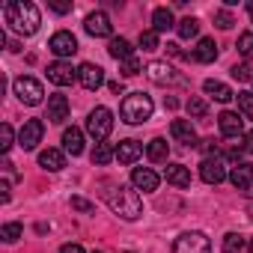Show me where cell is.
<instances>
[{"label": "cell", "instance_id": "18", "mask_svg": "<svg viewBox=\"0 0 253 253\" xmlns=\"http://www.w3.org/2000/svg\"><path fill=\"white\" fill-rule=\"evenodd\" d=\"M39 167L51 170V173H60L66 167V152H60V149H42L39 152Z\"/></svg>", "mask_w": 253, "mask_h": 253}, {"label": "cell", "instance_id": "25", "mask_svg": "<svg viewBox=\"0 0 253 253\" xmlns=\"http://www.w3.org/2000/svg\"><path fill=\"white\" fill-rule=\"evenodd\" d=\"M203 89H206V95H211L214 101H229V98H235V92H232L226 84H220V81H211V78L203 84Z\"/></svg>", "mask_w": 253, "mask_h": 253}, {"label": "cell", "instance_id": "16", "mask_svg": "<svg viewBox=\"0 0 253 253\" xmlns=\"http://www.w3.org/2000/svg\"><path fill=\"white\" fill-rule=\"evenodd\" d=\"M217 125H220L223 137H241V131H244V119L238 113H232V110H223L217 116Z\"/></svg>", "mask_w": 253, "mask_h": 253}, {"label": "cell", "instance_id": "14", "mask_svg": "<svg viewBox=\"0 0 253 253\" xmlns=\"http://www.w3.org/2000/svg\"><path fill=\"white\" fill-rule=\"evenodd\" d=\"M78 81H81V86L84 89H98L101 84H104V69L101 66H95V63H84L81 69H78Z\"/></svg>", "mask_w": 253, "mask_h": 253}, {"label": "cell", "instance_id": "4", "mask_svg": "<svg viewBox=\"0 0 253 253\" xmlns=\"http://www.w3.org/2000/svg\"><path fill=\"white\" fill-rule=\"evenodd\" d=\"M86 131H89V137H92L95 143H104L107 134L113 131V113H110L107 107H95V110H89Z\"/></svg>", "mask_w": 253, "mask_h": 253}, {"label": "cell", "instance_id": "15", "mask_svg": "<svg viewBox=\"0 0 253 253\" xmlns=\"http://www.w3.org/2000/svg\"><path fill=\"white\" fill-rule=\"evenodd\" d=\"M158 173L155 170H149V167H134L131 170V185L137 188V191H143V194H152V191H158Z\"/></svg>", "mask_w": 253, "mask_h": 253}, {"label": "cell", "instance_id": "26", "mask_svg": "<svg viewBox=\"0 0 253 253\" xmlns=\"http://www.w3.org/2000/svg\"><path fill=\"white\" fill-rule=\"evenodd\" d=\"M107 51H110V57H113V60H122V63L134 57V48H131V42H128V39H110Z\"/></svg>", "mask_w": 253, "mask_h": 253}, {"label": "cell", "instance_id": "5", "mask_svg": "<svg viewBox=\"0 0 253 253\" xmlns=\"http://www.w3.org/2000/svg\"><path fill=\"white\" fill-rule=\"evenodd\" d=\"M173 253H211V241L206 238V232L191 229L173 241Z\"/></svg>", "mask_w": 253, "mask_h": 253}, {"label": "cell", "instance_id": "28", "mask_svg": "<svg viewBox=\"0 0 253 253\" xmlns=\"http://www.w3.org/2000/svg\"><path fill=\"white\" fill-rule=\"evenodd\" d=\"M113 158H116V149H113L110 143H95V149H92V164L104 167V164H110Z\"/></svg>", "mask_w": 253, "mask_h": 253}, {"label": "cell", "instance_id": "32", "mask_svg": "<svg viewBox=\"0 0 253 253\" xmlns=\"http://www.w3.org/2000/svg\"><path fill=\"white\" fill-rule=\"evenodd\" d=\"M238 54H241V57H247V60L253 57V30H247V33H241V36H238Z\"/></svg>", "mask_w": 253, "mask_h": 253}, {"label": "cell", "instance_id": "13", "mask_svg": "<svg viewBox=\"0 0 253 253\" xmlns=\"http://www.w3.org/2000/svg\"><path fill=\"white\" fill-rule=\"evenodd\" d=\"M75 78H78V69H72V63H66V60H57L48 66V81L57 86H69Z\"/></svg>", "mask_w": 253, "mask_h": 253}, {"label": "cell", "instance_id": "11", "mask_svg": "<svg viewBox=\"0 0 253 253\" xmlns=\"http://www.w3.org/2000/svg\"><path fill=\"white\" fill-rule=\"evenodd\" d=\"M84 30H86L89 36H95V39H104V36L113 33V24H110V18H107L104 12H89L86 21H84Z\"/></svg>", "mask_w": 253, "mask_h": 253}, {"label": "cell", "instance_id": "1", "mask_svg": "<svg viewBox=\"0 0 253 253\" xmlns=\"http://www.w3.org/2000/svg\"><path fill=\"white\" fill-rule=\"evenodd\" d=\"M6 24L21 36H33L42 24V15L30 0H12V3H6Z\"/></svg>", "mask_w": 253, "mask_h": 253}, {"label": "cell", "instance_id": "31", "mask_svg": "<svg viewBox=\"0 0 253 253\" xmlns=\"http://www.w3.org/2000/svg\"><path fill=\"white\" fill-rule=\"evenodd\" d=\"M21 235H24V226L21 223H3V229H0V238H3L6 244H15Z\"/></svg>", "mask_w": 253, "mask_h": 253}, {"label": "cell", "instance_id": "20", "mask_svg": "<svg viewBox=\"0 0 253 253\" xmlns=\"http://www.w3.org/2000/svg\"><path fill=\"white\" fill-rule=\"evenodd\" d=\"M164 179H167L173 188H188V185H191V170H188L185 164H167Z\"/></svg>", "mask_w": 253, "mask_h": 253}, {"label": "cell", "instance_id": "51", "mask_svg": "<svg viewBox=\"0 0 253 253\" xmlns=\"http://www.w3.org/2000/svg\"><path fill=\"white\" fill-rule=\"evenodd\" d=\"M128 253H131V250H128Z\"/></svg>", "mask_w": 253, "mask_h": 253}, {"label": "cell", "instance_id": "7", "mask_svg": "<svg viewBox=\"0 0 253 253\" xmlns=\"http://www.w3.org/2000/svg\"><path fill=\"white\" fill-rule=\"evenodd\" d=\"M200 176H203V182H209V185H220L229 173H226V164H223V158L220 155H206L203 158V164H200Z\"/></svg>", "mask_w": 253, "mask_h": 253}, {"label": "cell", "instance_id": "12", "mask_svg": "<svg viewBox=\"0 0 253 253\" xmlns=\"http://www.w3.org/2000/svg\"><path fill=\"white\" fill-rule=\"evenodd\" d=\"M48 48L57 54V57H72L75 51H78V39L69 33V30H57L54 36H51V42H48Z\"/></svg>", "mask_w": 253, "mask_h": 253}, {"label": "cell", "instance_id": "22", "mask_svg": "<svg viewBox=\"0 0 253 253\" xmlns=\"http://www.w3.org/2000/svg\"><path fill=\"white\" fill-rule=\"evenodd\" d=\"M63 149H66L69 155H81V152H84V131L75 128V125H72V128H66V131H63Z\"/></svg>", "mask_w": 253, "mask_h": 253}, {"label": "cell", "instance_id": "46", "mask_svg": "<svg viewBox=\"0 0 253 253\" xmlns=\"http://www.w3.org/2000/svg\"><path fill=\"white\" fill-rule=\"evenodd\" d=\"M203 149H206V152H209V155H211V152H214V149H217V146H214V140H203Z\"/></svg>", "mask_w": 253, "mask_h": 253}, {"label": "cell", "instance_id": "8", "mask_svg": "<svg viewBox=\"0 0 253 253\" xmlns=\"http://www.w3.org/2000/svg\"><path fill=\"white\" fill-rule=\"evenodd\" d=\"M42 134H45V125L42 119H27L21 125V131H18V146L21 149H36L42 143Z\"/></svg>", "mask_w": 253, "mask_h": 253}, {"label": "cell", "instance_id": "17", "mask_svg": "<svg viewBox=\"0 0 253 253\" xmlns=\"http://www.w3.org/2000/svg\"><path fill=\"white\" fill-rule=\"evenodd\" d=\"M66 119H69V98L57 92V95L48 98V122H57V125H60V122H66Z\"/></svg>", "mask_w": 253, "mask_h": 253}, {"label": "cell", "instance_id": "42", "mask_svg": "<svg viewBox=\"0 0 253 253\" xmlns=\"http://www.w3.org/2000/svg\"><path fill=\"white\" fill-rule=\"evenodd\" d=\"M0 203H9V182H0Z\"/></svg>", "mask_w": 253, "mask_h": 253}, {"label": "cell", "instance_id": "39", "mask_svg": "<svg viewBox=\"0 0 253 253\" xmlns=\"http://www.w3.org/2000/svg\"><path fill=\"white\" fill-rule=\"evenodd\" d=\"M229 72H232L235 81H253V69H250L247 63H238V66H232Z\"/></svg>", "mask_w": 253, "mask_h": 253}, {"label": "cell", "instance_id": "41", "mask_svg": "<svg viewBox=\"0 0 253 253\" xmlns=\"http://www.w3.org/2000/svg\"><path fill=\"white\" fill-rule=\"evenodd\" d=\"M60 253H86V250H84L81 244H63V247H60Z\"/></svg>", "mask_w": 253, "mask_h": 253}, {"label": "cell", "instance_id": "9", "mask_svg": "<svg viewBox=\"0 0 253 253\" xmlns=\"http://www.w3.org/2000/svg\"><path fill=\"white\" fill-rule=\"evenodd\" d=\"M146 78L152 81V84H176V81H182L179 75H176V69L170 66V63H161V60H152L149 66H146Z\"/></svg>", "mask_w": 253, "mask_h": 253}, {"label": "cell", "instance_id": "36", "mask_svg": "<svg viewBox=\"0 0 253 253\" xmlns=\"http://www.w3.org/2000/svg\"><path fill=\"white\" fill-rule=\"evenodd\" d=\"M238 110L247 119H253V92H238Z\"/></svg>", "mask_w": 253, "mask_h": 253}, {"label": "cell", "instance_id": "30", "mask_svg": "<svg viewBox=\"0 0 253 253\" xmlns=\"http://www.w3.org/2000/svg\"><path fill=\"white\" fill-rule=\"evenodd\" d=\"M176 33H179L182 39H191V36H197V33H200V21L188 15V18H182V21L176 24Z\"/></svg>", "mask_w": 253, "mask_h": 253}, {"label": "cell", "instance_id": "40", "mask_svg": "<svg viewBox=\"0 0 253 253\" xmlns=\"http://www.w3.org/2000/svg\"><path fill=\"white\" fill-rule=\"evenodd\" d=\"M72 209H78V211H84V214H92V211H95V206H92L89 200H84V197H72Z\"/></svg>", "mask_w": 253, "mask_h": 253}, {"label": "cell", "instance_id": "37", "mask_svg": "<svg viewBox=\"0 0 253 253\" xmlns=\"http://www.w3.org/2000/svg\"><path fill=\"white\" fill-rule=\"evenodd\" d=\"M214 24H217L220 30H229V27L235 24V18H232L229 9H217V12H214Z\"/></svg>", "mask_w": 253, "mask_h": 253}, {"label": "cell", "instance_id": "29", "mask_svg": "<svg viewBox=\"0 0 253 253\" xmlns=\"http://www.w3.org/2000/svg\"><path fill=\"white\" fill-rule=\"evenodd\" d=\"M247 250V241H244V235H238V232H229L226 238H223V253H244Z\"/></svg>", "mask_w": 253, "mask_h": 253}, {"label": "cell", "instance_id": "47", "mask_svg": "<svg viewBox=\"0 0 253 253\" xmlns=\"http://www.w3.org/2000/svg\"><path fill=\"white\" fill-rule=\"evenodd\" d=\"M247 15H250V21H253V0L247 3Z\"/></svg>", "mask_w": 253, "mask_h": 253}, {"label": "cell", "instance_id": "19", "mask_svg": "<svg viewBox=\"0 0 253 253\" xmlns=\"http://www.w3.org/2000/svg\"><path fill=\"white\" fill-rule=\"evenodd\" d=\"M140 155H143V146H140L137 140H119V146H116L119 164H134Z\"/></svg>", "mask_w": 253, "mask_h": 253}, {"label": "cell", "instance_id": "50", "mask_svg": "<svg viewBox=\"0 0 253 253\" xmlns=\"http://www.w3.org/2000/svg\"><path fill=\"white\" fill-rule=\"evenodd\" d=\"M247 214H250V220H253V206H250V211H247Z\"/></svg>", "mask_w": 253, "mask_h": 253}, {"label": "cell", "instance_id": "6", "mask_svg": "<svg viewBox=\"0 0 253 253\" xmlns=\"http://www.w3.org/2000/svg\"><path fill=\"white\" fill-rule=\"evenodd\" d=\"M12 89H15V95L24 101V104H39L42 101V95H45V89H42V84L36 81V78H27V75H21V78H15V84H12Z\"/></svg>", "mask_w": 253, "mask_h": 253}, {"label": "cell", "instance_id": "21", "mask_svg": "<svg viewBox=\"0 0 253 253\" xmlns=\"http://www.w3.org/2000/svg\"><path fill=\"white\" fill-rule=\"evenodd\" d=\"M229 182L244 194V191L250 188V182H253V164H247V161H244V164H235L232 173H229Z\"/></svg>", "mask_w": 253, "mask_h": 253}, {"label": "cell", "instance_id": "24", "mask_svg": "<svg viewBox=\"0 0 253 253\" xmlns=\"http://www.w3.org/2000/svg\"><path fill=\"white\" fill-rule=\"evenodd\" d=\"M170 27H176L173 12H170L167 6H158V9L152 12V30H155V33H167Z\"/></svg>", "mask_w": 253, "mask_h": 253}, {"label": "cell", "instance_id": "34", "mask_svg": "<svg viewBox=\"0 0 253 253\" xmlns=\"http://www.w3.org/2000/svg\"><path fill=\"white\" fill-rule=\"evenodd\" d=\"M140 72H146V69H143V63H140L137 57H131V60L122 63V75H125V78H134V75H140Z\"/></svg>", "mask_w": 253, "mask_h": 253}, {"label": "cell", "instance_id": "44", "mask_svg": "<svg viewBox=\"0 0 253 253\" xmlns=\"http://www.w3.org/2000/svg\"><path fill=\"white\" fill-rule=\"evenodd\" d=\"M51 9H54V12H60V15H66L72 6H69V3H51Z\"/></svg>", "mask_w": 253, "mask_h": 253}, {"label": "cell", "instance_id": "48", "mask_svg": "<svg viewBox=\"0 0 253 253\" xmlns=\"http://www.w3.org/2000/svg\"><path fill=\"white\" fill-rule=\"evenodd\" d=\"M244 194H247V197H253V182H250V188H247V191H244Z\"/></svg>", "mask_w": 253, "mask_h": 253}, {"label": "cell", "instance_id": "3", "mask_svg": "<svg viewBox=\"0 0 253 253\" xmlns=\"http://www.w3.org/2000/svg\"><path fill=\"white\" fill-rule=\"evenodd\" d=\"M152 110H155V104H152V98L146 92H131V95H125L122 104H119V116L128 122V125L146 122L152 116Z\"/></svg>", "mask_w": 253, "mask_h": 253}, {"label": "cell", "instance_id": "23", "mask_svg": "<svg viewBox=\"0 0 253 253\" xmlns=\"http://www.w3.org/2000/svg\"><path fill=\"white\" fill-rule=\"evenodd\" d=\"M194 60H197V63H214V60H217V45H214V39H200L197 48H194Z\"/></svg>", "mask_w": 253, "mask_h": 253}, {"label": "cell", "instance_id": "43", "mask_svg": "<svg viewBox=\"0 0 253 253\" xmlns=\"http://www.w3.org/2000/svg\"><path fill=\"white\" fill-rule=\"evenodd\" d=\"M241 146H244V152H250V155H253V131H247V134H244V143H241Z\"/></svg>", "mask_w": 253, "mask_h": 253}, {"label": "cell", "instance_id": "10", "mask_svg": "<svg viewBox=\"0 0 253 253\" xmlns=\"http://www.w3.org/2000/svg\"><path fill=\"white\" fill-rule=\"evenodd\" d=\"M170 137L176 140V143H182V146H197V131H194V125H191V119H173L170 122Z\"/></svg>", "mask_w": 253, "mask_h": 253}, {"label": "cell", "instance_id": "45", "mask_svg": "<svg viewBox=\"0 0 253 253\" xmlns=\"http://www.w3.org/2000/svg\"><path fill=\"white\" fill-rule=\"evenodd\" d=\"M107 86H110V92H116V95H122V84H119V81H110Z\"/></svg>", "mask_w": 253, "mask_h": 253}, {"label": "cell", "instance_id": "27", "mask_svg": "<svg viewBox=\"0 0 253 253\" xmlns=\"http://www.w3.org/2000/svg\"><path fill=\"white\" fill-rule=\"evenodd\" d=\"M146 155H149V161H155V164H164V161H167V155H170V146H167V140H164V137H155V140H149V146H146Z\"/></svg>", "mask_w": 253, "mask_h": 253}, {"label": "cell", "instance_id": "49", "mask_svg": "<svg viewBox=\"0 0 253 253\" xmlns=\"http://www.w3.org/2000/svg\"><path fill=\"white\" fill-rule=\"evenodd\" d=\"M247 250H250V253H253V238H250V244H247Z\"/></svg>", "mask_w": 253, "mask_h": 253}, {"label": "cell", "instance_id": "2", "mask_svg": "<svg viewBox=\"0 0 253 253\" xmlns=\"http://www.w3.org/2000/svg\"><path fill=\"white\" fill-rule=\"evenodd\" d=\"M104 200H107V206H110L119 217H125V220H137V217L143 214V203H140L137 188H128V185H113V188L104 194Z\"/></svg>", "mask_w": 253, "mask_h": 253}, {"label": "cell", "instance_id": "33", "mask_svg": "<svg viewBox=\"0 0 253 253\" xmlns=\"http://www.w3.org/2000/svg\"><path fill=\"white\" fill-rule=\"evenodd\" d=\"M12 140H15V134H12V125H9V122H3V125H0V149H3V152H9V149H12Z\"/></svg>", "mask_w": 253, "mask_h": 253}, {"label": "cell", "instance_id": "38", "mask_svg": "<svg viewBox=\"0 0 253 253\" xmlns=\"http://www.w3.org/2000/svg\"><path fill=\"white\" fill-rule=\"evenodd\" d=\"M140 48L143 51H155L158 48V33L155 30H143L140 33Z\"/></svg>", "mask_w": 253, "mask_h": 253}, {"label": "cell", "instance_id": "35", "mask_svg": "<svg viewBox=\"0 0 253 253\" xmlns=\"http://www.w3.org/2000/svg\"><path fill=\"white\" fill-rule=\"evenodd\" d=\"M188 113H191V116H206V113H209V104H206L203 98L191 95V98H188Z\"/></svg>", "mask_w": 253, "mask_h": 253}]
</instances>
